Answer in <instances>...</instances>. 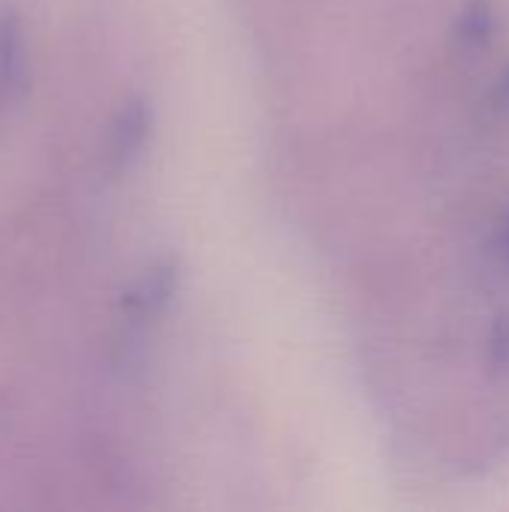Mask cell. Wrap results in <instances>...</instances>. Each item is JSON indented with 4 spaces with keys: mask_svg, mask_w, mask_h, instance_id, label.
<instances>
[{
    "mask_svg": "<svg viewBox=\"0 0 509 512\" xmlns=\"http://www.w3.org/2000/svg\"><path fill=\"white\" fill-rule=\"evenodd\" d=\"M27 84V48L15 12L0 9V102L18 99Z\"/></svg>",
    "mask_w": 509,
    "mask_h": 512,
    "instance_id": "obj_1",
    "label": "cell"
},
{
    "mask_svg": "<svg viewBox=\"0 0 509 512\" xmlns=\"http://www.w3.org/2000/svg\"><path fill=\"white\" fill-rule=\"evenodd\" d=\"M147 132H150V108L141 99H135L114 120L111 141H108L111 168H126L141 153V147L147 141Z\"/></svg>",
    "mask_w": 509,
    "mask_h": 512,
    "instance_id": "obj_2",
    "label": "cell"
},
{
    "mask_svg": "<svg viewBox=\"0 0 509 512\" xmlns=\"http://www.w3.org/2000/svg\"><path fill=\"white\" fill-rule=\"evenodd\" d=\"M174 282H177V273L171 264H156L129 294H126V312L129 318L135 321H144V318H153L156 312L165 309V303L171 300L174 294Z\"/></svg>",
    "mask_w": 509,
    "mask_h": 512,
    "instance_id": "obj_3",
    "label": "cell"
},
{
    "mask_svg": "<svg viewBox=\"0 0 509 512\" xmlns=\"http://www.w3.org/2000/svg\"><path fill=\"white\" fill-rule=\"evenodd\" d=\"M495 33V12L486 0H471L462 15H459V24H456V36L462 42V48H483L489 45Z\"/></svg>",
    "mask_w": 509,
    "mask_h": 512,
    "instance_id": "obj_4",
    "label": "cell"
},
{
    "mask_svg": "<svg viewBox=\"0 0 509 512\" xmlns=\"http://www.w3.org/2000/svg\"><path fill=\"white\" fill-rule=\"evenodd\" d=\"M492 366L495 372H509V318H501L492 333Z\"/></svg>",
    "mask_w": 509,
    "mask_h": 512,
    "instance_id": "obj_5",
    "label": "cell"
},
{
    "mask_svg": "<svg viewBox=\"0 0 509 512\" xmlns=\"http://www.w3.org/2000/svg\"><path fill=\"white\" fill-rule=\"evenodd\" d=\"M498 255H501L504 270H509V204L504 210V219H501V231H498Z\"/></svg>",
    "mask_w": 509,
    "mask_h": 512,
    "instance_id": "obj_6",
    "label": "cell"
},
{
    "mask_svg": "<svg viewBox=\"0 0 509 512\" xmlns=\"http://www.w3.org/2000/svg\"><path fill=\"white\" fill-rule=\"evenodd\" d=\"M495 102H498V108L509 114V69L504 72V78H501V84H498V93H495Z\"/></svg>",
    "mask_w": 509,
    "mask_h": 512,
    "instance_id": "obj_7",
    "label": "cell"
}]
</instances>
